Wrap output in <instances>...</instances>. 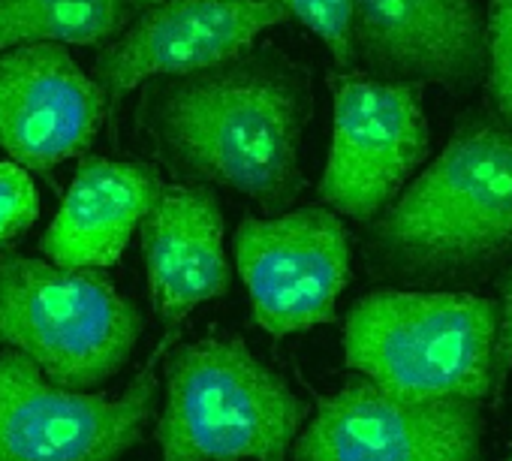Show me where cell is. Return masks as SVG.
<instances>
[{"mask_svg":"<svg viewBox=\"0 0 512 461\" xmlns=\"http://www.w3.org/2000/svg\"><path fill=\"white\" fill-rule=\"evenodd\" d=\"M311 109V73L278 46H253L217 67L145 82L133 127L178 184L226 187L275 217L305 190L299 151Z\"/></svg>","mask_w":512,"mask_h":461,"instance_id":"1","label":"cell"},{"mask_svg":"<svg viewBox=\"0 0 512 461\" xmlns=\"http://www.w3.org/2000/svg\"><path fill=\"white\" fill-rule=\"evenodd\" d=\"M362 254L407 290H470L512 263V127L467 112L401 196L365 226Z\"/></svg>","mask_w":512,"mask_h":461,"instance_id":"2","label":"cell"},{"mask_svg":"<svg viewBox=\"0 0 512 461\" xmlns=\"http://www.w3.org/2000/svg\"><path fill=\"white\" fill-rule=\"evenodd\" d=\"M494 335L491 296L377 287L344 314V365L395 395L485 404Z\"/></svg>","mask_w":512,"mask_h":461,"instance_id":"3","label":"cell"},{"mask_svg":"<svg viewBox=\"0 0 512 461\" xmlns=\"http://www.w3.org/2000/svg\"><path fill=\"white\" fill-rule=\"evenodd\" d=\"M163 383L160 461H287L311 416V404L244 338L178 344Z\"/></svg>","mask_w":512,"mask_h":461,"instance_id":"4","label":"cell"},{"mask_svg":"<svg viewBox=\"0 0 512 461\" xmlns=\"http://www.w3.org/2000/svg\"><path fill=\"white\" fill-rule=\"evenodd\" d=\"M142 326V311L103 269L0 251V350L28 356L46 380L97 389L130 362Z\"/></svg>","mask_w":512,"mask_h":461,"instance_id":"5","label":"cell"},{"mask_svg":"<svg viewBox=\"0 0 512 461\" xmlns=\"http://www.w3.org/2000/svg\"><path fill=\"white\" fill-rule=\"evenodd\" d=\"M332 145L320 178L323 208L368 226L428 160L422 88L365 73H329Z\"/></svg>","mask_w":512,"mask_h":461,"instance_id":"6","label":"cell"},{"mask_svg":"<svg viewBox=\"0 0 512 461\" xmlns=\"http://www.w3.org/2000/svg\"><path fill=\"white\" fill-rule=\"evenodd\" d=\"M350 254L344 217L323 205L244 217L232 233V260L247 287L253 323L272 338L338 320Z\"/></svg>","mask_w":512,"mask_h":461,"instance_id":"7","label":"cell"},{"mask_svg":"<svg viewBox=\"0 0 512 461\" xmlns=\"http://www.w3.org/2000/svg\"><path fill=\"white\" fill-rule=\"evenodd\" d=\"M154 398V362L121 395H103L64 389L0 350V461H118L142 443Z\"/></svg>","mask_w":512,"mask_h":461,"instance_id":"8","label":"cell"},{"mask_svg":"<svg viewBox=\"0 0 512 461\" xmlns=\"http://www.w3.org/2000/svg\"><path fill=\"white\" fill-rule=\"evenodd\" d=\"M479 401H428L353 377L317 398L314 419L293 443V461H482Z\"/></svg>","mask_w":512,"mask_h":461,"instance_id":"9","label":"cell"},{"mask_svg":"<svg viewBox=\"0 0 512 461\" xmlns=\"http://www.w3.org/2000/svg\"><path fill=\"white\" fill-rule=\"evenodd\" d=\"M284 22L275 0H160L100 46L91 79L115 112L133 88L232 61Z\"/></svg>","mask_w":512,"mask_h":461,"instance_id":"10","label":"cell"},{"mask_svg":"<svg viewBox=\"0 0 512 461\" xmlns=\"http://www.w3.org/2000/svg\"><path fill=\"white\" fill-rule=\"evenodd\" d=\"M353 61L365 76L464 94L485 79L476 0H353Z\"/></svg>","mask_w":512,"mask_h":461,"instance_id":"11","label":"cell"},{"mask_svg":"<svg viewBox=\"0 0 512 461\" xmlns=\"http://www.w3.org/2000/svg\"><path fill=\"white\" fill-rule=\"evenodd\" d=\"M109 106L67 46L37 43L0 55V148L49 175L97 139Z\"/></svg>","mask_w":512,"mask_h":461,"instance_id":"12","label":"cell"},{"mask_svg":"<svg viewBox=\"0 0 512 461\" xmlns=\"http://www.w3.org/2000/svg\"><path fill=\"white\" fill-rule=\"evenodd\" d=\"M139 236L151 305L169 335L193 308L229 293L223 205L211 187L166 184L139 223Z\"/></svg>","mask_w":512,"mask_h":461,"instance_id":"13","label":"cell"},{"mask_svg":"<svg viewBox=\"0 0 512 461\" xmlns=\"http://www.w3.org/2000/svg\"><path fill=\"white\" fill-rule=\"evenodd\" d=\"M166 181L154 163L85 157L40 239L49 263L64 269L115 266Z\"/></svg>","mask_w":512,"mask_h":461,"instance_id":"14","label":"cell"},{"mask_svg":"<svg viewBox=\"0 0 512 461\" xmlns=\"http://www.w3.org/2000/svg\"><path fill=\"white\" fill-rule=\"evenodd\" d=\"M136 19L130 0H0V55L37 46H106Z\"/></svg>","mask_w":512,"mask_h":461,"instance_id":"15","label":"cell"},{"mask_svg":"<svg viewBox=\"0 0 512 461\" xmlns=\"http://www.w3.org/2000/svg\"><path fill=\"white\" fill-rule=\"evenodd\" d=\"M482 82L488 109L512 127V0H488Z\"/></svg>","mask_w":512,"mask_h":461,"instance_id":"16","label":"cell"},{"mask_svg":"<svg viewBox=\"0 0 512 461\" xmlns=\"http://www.w3.org/2000/svg\"><path fill=\"white\" fill-rule=\"evenodd\" d=\"M275 4L329 49L341 73L353 70V0H275Z\"/></svg>","mask_w":512,"mask_h":461,"instance_id":"17","label":"cell"},{"mask_svg":"<svg viewBox=\"0 0 512 461\" xmlns=\"http://www.w3.org/2000/svg\"><path fill=\"white\" fill-rule=\"evenodd\" d=\"M40 217V193L28 169L0 163V248L16 242Z\"/></svg>","mask_w":512,"mask_h":461,"instance_id":"18","label":"cell"},{"mask_svg":"<svg viewBox=\"0 0 512 461\" xmlns=\"http://www.w3.org/2000/svg\"><path fill=\"white\" fill-rule=\"evenodd\" d=\"M497 287V335H494V359H491V410L503 407V395L512 377V263L494 278Z\"/></svg>","mask_w":512,"mask_h":461,"instance_id":"19","label":"cell"},{"mask_svg":"<svg viewBox=\"0 0 512 461\" xmlns=\"http://www.w3.org/2000/svg\"><path fill=\"white\" fill-rule=\"evenodd\" d=\"M154 4H160V0H130L133 13H142V10H148V7H154Z\"/></svg>","mask_w":512,"mask_h":461,"instance_id":"20","label":"cell"},{"mask_svg":"<svg viewBox=\"0 0 512 461\" xmlns=\"http://www.w3.org/2000/svg\"><path fill=\"white\" fill-rule=\"evenodd\" d=\"M503 461H512V446L506 449V455H503Z\"/></svg>","mask_w":512,"mask_h":461,"instance_id":"21","label":"cell"}]
</instances>
